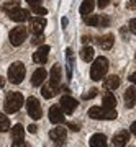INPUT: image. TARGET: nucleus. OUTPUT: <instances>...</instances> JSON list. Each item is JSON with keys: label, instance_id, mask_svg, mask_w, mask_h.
I'll return each instance as SVG.
<instances>
[{"label": "nucleus", "instance_id": "1", "mask_svg": "<svg viewBox=\"0 0 136 147\" xmlns=\"http://www.w3.org/2000/svg\"><path fill=\"white\" fill-rule=\"evenodd\" d=\"M108 70V59L103 57V56H100L94 61L92 64V67H90V79L92 80H102L105 77V74Z\"/></svg>", "mask_w": 136, "mask_h": 147}, {"label": "nucleus", "instance_id": "2", "mask_svg": "<svg viewBox=\"0 0 136 147\" xmlns=\"http://www.w3.org/2000/svg\"><path fill=\"white\" fill-rule=\"evenodd\" d=\"M89 116L92 119H115L118 113L115 108H105V106H92L89 110Z\"/></svg>", "mask_w": 136, "mask_h": 147}, {"label": "nucleus", "instance_id": "3", "mask_svg": "<svg viewBox=\"0 0 136 147\" xmlns=\"http://www.w3.org/2000/svg\"><path fill=\"white\" fill-rule=\"evenodd\" d=\"M23 95L18 93V92H10L7 95L5 103H3V108H5L7 113H16L23 106Z\"/></svg>", "mask_w": 136, "mask_h": 147}, {"label": "nucleus", "instance_id": "4", "mask_svg": "<svg viewBox=\"0 0 136 147\" xmlns=\"http://www.w3.org/2000/svg\"><path fill=\"white\" fill-rule=\"evenodd\" d=\"M25 74H26V69L21 62H13L8 67V80L12 84H21L23 79H25Z\"/></svg>", "mask_w": 136, "mask_h": 147}, {"label": "nucleus", "instance_id": "5", "mask_svg": "<svg viewBox=\"0 0 136 147\" xmlns=\"http://www.w3.org/2000/svg\"><path fill=\"white\" fill-rule=\"evenodd\" d=\"M26 111H28V115H30L31 119H39L43 116L41 105H39V101H38L35 96H30V98L26 100Z\"/></svg>", "mask_w": 136, "mask_h": 147}, {"label": "nucleus", "instance_id": "6", "mask_svg": "<svg viewBox=\"0 0 136 147\" xmlns=\"http://www.w3.org/2000/svg\"><path fill=\"white\" fill-rule=\"evenodd\" d=\"M26 36H28V30L25 26H15L10 31V42L13 46H20L25 42Z\"/></svg>", "mask_w": 136, "mask_h": 147}, {"label": "nucleus", "instance_id": "7", "mask_svg": "<svg viewBox=\"0 0 136 147\" xmlns=\"http://www.w3.org/2000/svg\"><path fill=\"white\" fill-rule=\"evenodd\" d=\"M84 23L89 25V26L102 28V26H108L110 25V18L108 16H99V15H85Z\"/></svg>", "mask_w": 136, "mask_h": 147}, {"label": "nucleus", "instance_id": "8", "mask_svg": "<svg viewBox=\"0 0 136 147\" xmlns=\"http://www.w3.org/2000/svg\"><path fill=\"white\" fill-rule=\"evenodd\" d=\"M49 137H51V141L56 144V146H63L64 141H66V137H67V129L66 127H54L49 131Z\"/></svg>", "mask_w": 136, "mask_h": 147}, {"label": "nucleus", "instance_id": "9", "mask_svg": "<svg viewBox=\"0 0 136 147\" xmlns=\"http://www.w3.org/2000/svg\"><path fill=\"white\" fill-rule=\"evenodd\" d=\"M44 26H46V20L43 16H33V18H30V31L35 36L36 34H43Z\"/></svg>", "mask_w": 136, "mask_h": 147}, {"label": "nucleus", "instance_id": "10", "mask_svg": "<svg viewBox=\"0 0 136 147\" xmlns=\"http://www.w3.org/2000/svg\"><path fill=\"white\" fill-rule=\"evenodd\" d=\"M64 110L61 108V105H52L49 108V121L54 123V124H61L64 121Z\"/></svg>", "mask_w": 136, "mask_h": 147}, {"label": "nucleus", "instance_id": "11", "mask_svg": "<svg viewBox=\"0 0 136 147\" xmlns=\"http://www.w3.org/2000/svg\"><path fill=\"white\" fill-rule=\"evenodd\" d=\"M61 108L64 110V113L66 115H72L74 111H75V108H77V101L74 100L72 96H69V95H64L63 98H61Z\"/></svg>", "mask_w": 136, "mask_h": 147}, {"label": "nucleus", "instance_id": "12", "mask_svg": "<svg viewBox=\"0 0 136 147\" xmlns=\"http://www.w3.org/2000/svg\"><path fill=\"white\" fill-rule=\"evenodd\" d=\"M8 18H10L12 21H16V23H21V21H26L28 18H30V11L25 10V8H15V10H12L10 13H8Z\"/></svg>", "mask_w": 136, "mask_h": 147}, {"label": "nucleus", "instance_id": "13", "mask_svg": "<svg viewBox=\"0 0 136 147\" xmlns=\"http://www.w3.org/2000/svg\"><path fill=\"white\" fill-rule=\"evenodd\" d=\"M48 56H49V46L44 44V46L38 47V51L33 54V61H35L36 64H46Z\"/></svg>", "mask_w": 136, "mask_h": 147}, {"label": "nucleus", "instance_id": "14", "mask_svg": "<svg viewBox=\"0 0 136 147\" xmlns=\"http://www.w3.org/2000/svg\"><path fill=\"white\" fill-rule=\"evenodd\" d=\"M130 141V132L128 131H120L113 136V147H125Z\"/></svg>", "mask_w": 136, "mask_h": 147}, {"label": "nucleus", "instance_id": "15", "mask_svg": "<svg viewBox=\"0 0 136 147\" xmlns=\"http://www.w3.org/2000/svg\"><path fill=\"white\" fill-rule=\"evenodd\" d=\"M58 92H59V85H56V84H46L44 87H43V90H41V93H43V96L44 98H52V96H56L58 95Z\"/></svg>", "mask_w": 136, "mask_h": 147}, {"label": "nucleus", "instance_id": "16", "mask_svg": "<svg viewBox=\"0 0 136 147\" xmlns=\"http://www.w3.org/2000/svg\"><path fill=\"white\" fill-rule=\"evenodd\" d=\"M125 103L128 108H135L136 106V88L135 87H130V88H126L125 92Z\"/></svg>", "mask_w": 136, "mask_h": 147}, {"label": "nucleus", "instance_id": "17", "mask_svg": "<svg viewBox=\"0 0 136 147\" xmlns=\"http://www.w3.org/2000/svg\"><path fill=\"white\" fill-rule=\"evenodd\" d=\"M120 87V77L118 75H110V77H107L103 82V88L112 92V90H116Z\"/></svg>", "mask_w": 136, "mask_h": 147}, {"label": "nucleus", "instance_id": "18", "mask_svg": "<svg viewBox=\"0 0 136 147\" xmlns=\"http://www.w3.org/2000/svg\"><path fill=\"white\" fill-rule=\"evenodd\" d=\"M44 79H46V70L43 67L36 69L35 72H33V77H31V84L35 85V87H38V85H41L43 82H44Z\"/></svg>", "mask_w": 136, "mask_h": 147}, {"label": "nucleus", "instance_id": "19", "mask_svg": "<svg viewBox=\"0 0 136 147\" xmlns=\"http://www.w3.org/2000/svg\"><path fill=\"white\" fill-rule=\"evenodd\" d=\"M90 147H107L108 144H107V137L103 136V134H94V136L90 137V141H89Z\"/></svg>", "mask_w": 136, "mask_h": 147}, {"label": "nucleus", "instance_id": "20", "mask_svg": "<svg viewBox=\"0 0 136 147\" xmlns=\"http://www.w3.org/2000/svg\"><path fill=\"white\" fill-rule=\"evenodd\" d=\"M61 74H63V69H61V65H59V64L52 65L51 74H49V79H51L49 82H51V84L59 85V82H61Z\"/></svg>", "mask_w": 136, "mask_h": 147}, {"label": "nucleus", "instance_id": "21", "mask_svg": "<svg viewBox=\"0 0 136 147\" xmlns=\"http://www.w3.org/2000/svg\"><path fill=\"white\" fill-rule=\"evenodd\" d=\"M113 42H115V38H113V34H105V36L99 38V44H100V47H102V49H105V51L112 49Z\"/></svg>", "mask_w": 136, "mask_h": 147}, {"label": "nucleus", "instance_id": "22", "mask_svg": "<svg viewBox=\"0 0 136 147\" xmlns=\"http://www.w3.org/2000/svg\"><path fill=\"white\" fill-rule=\"evenodd\" d=\"M12 139H13V142L25 141V129H23V126H21V124L13 126V129H12Z\"/></svg>", "mask_w": 136, "mask_h": 147}, {"label": "nucleus", "instance_id": "23", "mask_svg": "<svg viewBox=\"0 0 136 147\" xmlns=\"http://www.w3.org/2000/svg\"><path fill=\"white\" fill-rule=\"evenodd\" d=\"M95 8V2L94 0H84L82 2V5H80V8H79V11H80V15L85 16V15H90L92 11H94Z\"/></svg>", "mask_w": 136, "mask_h": 147}, {"label": "nucleus", "instance_id": "24", "mask_svg": "<svg viewBox=\"0 0 136 147\" xmlns=\"http://www.w3.org/2000/svg\"><path fill=\"white\" fill-rule=\"evenodd\" d=\"M102 105H103L105 108H115V106H116V98H115V95L112 93V92H108V90H107V93L103 95V101H102Z\"/></svg>", "mask_w": 136, "mask_h": 147}, {"label": "nucleus", "instance_id": "25", "mask_svg": "<svg viewBox=\"0 0 136 147\" xmlns=\"http://www.w3.org/2000/svg\"><path fill=\"white\" fill-rule=\"evenodd\" d=\"M80 59H82L84 62H90V61L94 59V49L90 46H84L80 49Z\"/></svg>", "mask_w": 136, "mask_h": 147}, {"label": "nucleus", "instance_id": "26", "mask_svg": "<svg viewBox=\"0 0 136 147\" xmlns=\"http://www.w3.org/2000/svg\"><path fill=\"white\" fill-rule=\"evenodd\" d=\"M8 127H10V119L7 118V115H2L0 113V132L8 131Z\"/></svg>", "mask_w": 136, "mask_h": 147}, {"label": "nucleus", "instance_id": "27", "mask_svg": "<svg viewBox=\"0 0 136 147\" xmlns=\"http://www.w3.org/2000/svg\"><path fill=\"white\" fill-rule=\"evenodd\" d=\"M2 8H3V11H7V13H10L12 10H15V8H18V2H15V0H13V2H7L5 5L2 7Z\"/></svg>", "mask_w": 136, "mask_h": 147}, {"label": "nucleus", "instance_id": "28", "mask_svg": "<svg viewBox=\"0 0 136 147\" xmlns=\"http://www.w3.org/2000/svg\"><path fill=\"white\" fill-rule=\"evenodd\" d=\"M33 13H36V16H44L48 11H46V8H43L41 5H35L33 7Z\"/></svg>", "mask_w": 136, "mask_h": 147}, {"label": "nucleus", "instance_id": "29", "mask_svg": "<svg viewBox=\"0 0 136 147\" xmlns=\"http://www.w3.org/2000/svg\"><path fill=\"white\" fill-rule=\"evenodd\" d=\"M128 28H130V31L133 33V34H136V18H131V20H130Z\"/></svg>", "mask_w": 136, "mask_h": 147}, {"label": "nucleus", "instance_id": "30", "mask_svg": "<svg viewBox=\"0 0 136 147\" xmlns=\"http://www.w3.org/2000/svg\"><path fill=\"white\" fill-rule=\"evenodd\" d=\"M95 95H97V90H95V88H90V90H89V93H85V95H84V100H89V98H94Z\"/></svg>", "mask_w": 136, "mask_h": 147}, {"label": "nucleus", "instance_id": "31", "mask_svg": "<svg viewBox=\"0 0 136 147\" xmlns=\"http://www.w3.org/2000/svg\"><path fill=\"white\" fill-rule=\"evenodd\" d=\"M108 3H110V0H97V5H99V8H102V10H103Z\"/></svg>", "mask_w": 136, "mask_h": 147}, {"label": "nucleus", "instance_id": "32", "mask_svg": "<svg viewBox=\"0 0 136 147\" xmlns=\"http://www.w3.org/2000/svg\"><path fill=\"white\" fill-rule=\"evenodd\" d=\"M43 41H44V36H43V34H36L35 39H33V44H41Z\"/></svg>", "mask_w": 136, "mask_h": 147}, {"label": "nucleus", "instance_id": "33", "mask_svg": "<svg viewBox=\"0 0 136 147\" xmlns=\"http://www.w3.org/2000/svg\"><path fill=\"white\" fill-rule=\"evenodd\" d=\"M12 147H30V146H28L25 141H20V142H13V146Z\"/></svg>", "mask_w": 136, "mask_h": 147}, {"label": "nucleus", "instance_id": "34", "mask_svg": "<svg viewBox=\"0 0 136 147\" xmlns=\"http://www.w3.org/2000/svg\"><path fill=\"white\" fill-rule=\"evenodd\" d=\"M26 2H28V3H30L31 7H35V5H41V0H26Z\"/></svg>", "mask_w": 136, "mask_h": 147}, {"label": "nucleus", "instance_id": "35", "mask_svg": "<svg viewBox=\"0 0 136 147\" xmlns=\"http://www.w3.org/2000/svg\"><path fill=\"white\" fill-rule=\"evenodd\" d=\"M130 82H131V84H135V85H136V72H133V74L130 75Z\"/></svg>", "mask_w": 136, "mask_h": 147}, {"label": "nucleus", "instance_id": "36", "mask_svg": "<svg viewBox=\"0 0 136 147\" xmlns=\"http://www.w3.org/2000/svg\"><path fill=\"white\" fill-rule=\"evenodd\" d=\"M67 126L71 127V129H74V131H79V126H77V124H75V123H69Z\"/></svg>", "mask_w": 136, "mask_h": 147}, {"label": "nucleus", "instance_id": "37", "mask_svg": "<svg viewBox=\"0 0 136 147\" xmlns=\"http://www.w3.org/2000/svg\"><path fill=\"white\" fill-rule=\"evenodd\" d=\"M28 131L31 132V134H35V132H36V126H35V124H30V126H28Z\"/></svg>", "mask_w": 136, "mask_h": 147}, {"label": "nucleus", "instance_id": "38", "mask_svg": "<svg viewBox=\"0 0 136 147\" xmlns=\"http://www.w3.org/2000/svg\"><path fill=\"white\" fill-rule=\"evenodd\" d=\"M128 7L135 10V8H136V0H130V2H128Z\"/></svg>", "mask_w": 136, "mask_h": 147}, {"label": "nucleus", "instance_id": "39", "mask_svg": "<svg viewBox=\"0 0 136 147\" xmlns=\"http://www.w3.org/2000/svg\"><path fill=\"white\" fill-rule=\"evenodd\" d=\"M130 131H131V132H133V134H135V136H136V121H135V123H133V124H131Z\"/></svg>", "mask_w": 136, "mask_h": 147}, {"label": "nucleus", "instance_id": "40", "mask_svg": "<svg viewBox=\"0 0 136 147\" xmlns=\"http://www.w3.org/2000/svg\"><path fill=\"white\" fill-rule=\"evenodd\" d=\"M3 85H5V79H3V77H0V88H3Z\"/></svg>", "mask_w": 136, "mask_h": 147}]
</instances>
